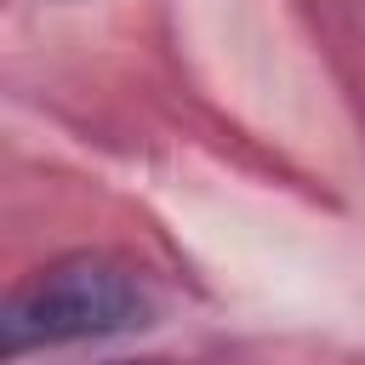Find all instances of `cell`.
<instances>
[{
	"label": "cell",
	"instance_id": "6da1fadb",
	"mask_svg": "<svg viewBox=\"0 0 365 365\" xmlns=\"http://www.w3.org/2000/svg\"><path fill=\"white\" fill-rule=\"evenodd\" d=\"M154 302L148 285L114 262V257H63L40 268L11 302H6V354L114 336L131 325H148Z\"/></svg>",
	"mask_w": 365,
	"mask_h": 365
}]
</instances>
